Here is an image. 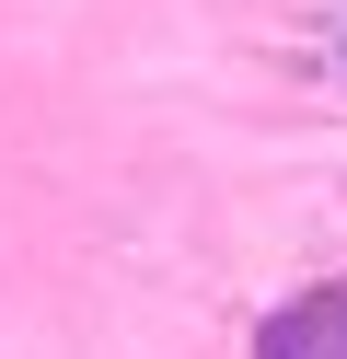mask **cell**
Wrapping results in <instances>:
<instances>
[{
	"label": "cell",
	"mask_w": 347,
	"mask_h": 359,
	"mask_svg": "<svg viewBox=\"0 0 347 359\" xmlns=\"http://www.w3.org/2000/svg\"><path fill=\"white\" fill-rule=\"evenodd\" d=\"M254 359H347V278L278 302L266 325H254Z\"/></svg>",
	"instance_id": "obj_1"
}]
</instances>
